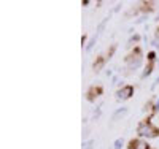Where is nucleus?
Wrapping results in <instances>:
<instances>
[{
    "label": "nucleus",
    "instance_id": "1",
    "mask_svg": "<svg viewBox=\"0 0 159 149\" xmlns=\"http://www.w3.org/2000/svg\"><path fill=\"white\" fill-rule=\"evenodd\" d=\"M137 135L139 138H156L159 137V127H154L150 119H143L137 125Z\"/></svg>",
    "mask_w": 159,
    "mask_h": 149
},
{
    "label": "nucleus",
    "instance_id": "2",
    "mask_svg": "<svg viewBox=\"0 0 159 149\" xmlns=\"http://www.w3.org/2000/svg\"><path fill=\"white\" fill-rule=\"evenodd\" d=\"M124 62H126V65H127V70H137V68H140V65H142V62H143V54H142V49L139 48V46H135L134 48V51H132L129 56L124 59Z\"/></svg>",
    "mask_w": 159,
    "mask_h": 149
},
{
    "label": "nucleus",
    "instance_id": "3",
    "mask_svg": "<svg viewBox=\"0 0 159 149\" xmlns=\"http://www.w3.org/2000/svg\"><path fill=\"white\" fill-rule=\"evenodd\" d=\"M134 95V86L130 84H124L123 87H119L116 90V100L118 102H126Z\"/></svg>",
    "mask_w": 159,
    "mask_h": 149
},
{
    "label": "nucleus",
    "instance_id": "4",
    "mask_svg": "<svg viewBox=\"0 0 159 149\" xmlns=\"http://www.w3.org/2000/svg\"><path fill=\"white\" fill-rule=\"evenodd\" d=\"M102 92H103V89H102L100 86H91V87L88 89V92H86L88 102H96V99H97L99 95H102Z\"/></svg>",
    "mask_w": 159,
    "mask_h": 149
},
{
    "label": "nucleus",
    "instance_id": "5",
    "mask_svg": "<svg viewBox=\"0 0 159 149\" xmlns=\"http://www.w3.org/2000/svg\"><path fill=\"white\" fill-rule=\"evenodd\" d=\"M127 149H151V146L140 138H134L127 143Z\"/></svg>",
    "mask_w": 159,
    "mask_h": 149
},
{
    "label": "nucleus",
    "instance_id": "6",
    "mask_svg": "<svg viewBox=\"0 0 159 149\" xmlns=\"http://www.w3.org/2000/svg\"><path fill=\"white\" fill-rule=\"evenodd\" d=\"M105 62H107V57H105V56H99V57H96L94 64H92V68H94L96 73H99V72L103 68V67H105Z\"/></svg>",
    "mask_w": 159,
    "mask_h": 149
},
{
    "label": "nucleus",
    "instance_id": "7",
    "mask_svg": "<svg viewBox=\"0 0 159 149\" xmlns=\"http://www.w3.org/2000/svg\"><path fill=\"white\" fill-rule=\"evenodd\" d=\"M126 114H127V108H126V106H123V108H119V110H116V111L113 113L111 121H118L119 117H123V116H126Z\"/></svg>",
    "mask_w": 159,
    "mask_h": 149
},
{
    "label": "nucleus",
    "instance_id": "8",
    "mask_svg": "<svg viewBox=\"0 0 159 149\" xmlns=\"http://www.w3.org/2000/svg\"><path fill=\"white\" fill-rule=\"evenodd\" d=\"M154 64L156 62H148V65L145 67V70H143V73H142V79H145V78H148L151 73H153V68H154Z\"/></svg>",
    "mask_w": 159,
    "mask_h": 149
},
{
    "label": "nucleus",
    "instance_id": "9",
    "mask_svg": "<svg viewBox=\"0 0 159 149\" xmlns=\"http://www.w3.org/2000/svg\"><path fill=\"white\" fill-rule=\"evenodd\" d=\"M142 7H140V11H143V13H150V11H153L154 10V2H142L140 3Z\"/></svg>",
    "mask_w": 159,
    "mask_h": 149
},
{
    "label": "nucleus",
    "instance_id": "10",
    "mask_svg": "<svg viewBox=\"0 0 159 149\" xmlns=\"http://www.w3.org/2000/svg\"><path fill=\"white\" fill-rule=\"evenodd\" d=\"M97 38H99V35H97V33L91 37V40L88 42V45L84 46V51H86V52H91V49L94 48V45H96V42H97Z\"/></svg>",
    "mask_w": 159,
    "mask_h": 149
},
{
    "label": "nucleus",
    "instance_id": "11",
    "mask_svg": "<svg viewBox=\"0 0 159 149\" xmlns=\"http://www.w3.org/2000/svg\"><path fill=\"white\" fill-rule=\"evenodd\" d=\"M140 42V35L139 33H135V35H132L130 38H129V42H127V46L130 48V46H134V45H137Z\"/></svg>",
    "mask_w": 159,
    "mask_h": 149
},
{
    "label": "nucleus",
    "instance_id": "12",
    "mask_svg": "<svg viewBox=\"0 0 159 149\" xmlns=\"http://www.w3.org/2000/svg\"><path fill=\"white\" fill-rule=\"evenodd\" d=\"M124 147V140L123 138H116L113 141V149H123Z\"/></svg>",
    "mask_w": 159,
    "mask_h": 149
},
{
    "label": "nucleus",
    "instance_id": "13",
    "mask_svg": "<svg viewBox=\"0 0 159 149\" xmlns=\"http://www.w3.org/2000/svg\"><path fill=\"white\" fill-rule=\"evenodd\" d=\"M108 19H110L108 16H107V18H103V21H102V22L99 24V27H97V35H100V33L103 32V29H105V25H107V22H108Z\"/></svg>",
    "mask_w": 159,
    "mask_h": 149
},
{
    "label": "nucleus",
    "instance_id": "14",
    "mask_svg": "<svg viewBox=\"0 0 159 149\" xmlns=\"http://www.w3.org/2000/svg\"><path fill=\"white\" fill-rule=\"evenodd\" d=\"M92 146H94V140H86V141H83L81 149H92Z\"/></svg>",
    "mask_w": 159,
    "mask_h": 149
},
{
    "label": "nucleus",
    "instance_id": "15",
    "mask_svg": "<svg viewBox=\"0 0 159 149\" xmlns=\"http://www.w3.org/2000/svg\"><path fill=\"white\" fill-rule=\"evenodd\" d=\"M115 51H116V45H111V46H110V51L107 52V56H105V57H107V60L111 59V56L115 54Z\"/></svg>",
    "mask_w": 159,
    "mask_h": 149
},
{
    "label": "nucleus",
    "instance_id": "16",
    "mask_svg": "<svg viewBox=\"0 0 159 149\" xmlns=\"http://www.w3.org/2000/svg\"><path fill=\"white\" fill-rule=\"evenodd\" d=\"M147 60H148V62H156V52H154V51H150V52H148Z\"/></svg>",
    "mask_w": 159,
    "mask_h": 149
},
{
    "label": "nucleus",
    "instance_id": "17",
    "mask_svg": "<svg viewBox=\"0 0 159 149\" xmlns=\"http://www.w3.org/2000/svg\"><path fill=\"white\" fill-rule=\"evenodd\" d=\"M100 114H102V110H100V108H97V110L94 111V114H92V116H94V121H96V119H99V117H100Z\"/></svg>",
    "mask_w": 159,
    "mask_h": 149
},
{
    "label": "nucleus",
    "instance_id": "18",
    "mask_svg": "<svg viewBox=\"0 0 159 149\" xmlns=\"http://www.w3.org/2000/svg\"><path fill=\"white\" fill-rule=\"evenodd\" d=\"M159 111V100H156V103H154V106H153V114H156Z\"/></svg>",
    "mask_w": 159,
    "mask_h": 149
},
{
    "label": "nucleus",
    "instance_id": "19",
    "mask_svg": "<svg viewBox=\"0 0 159 149\" xmlns=\"http://www.w3.org/2000/svg\"><path fill=\"white\" fill-rule=\"evenodd\" d=\"M150 108H151V102L145 103V106H143V111H150Z\"/></svg>",
    "mask_w": 159,
    "mask_h": 149
},
{
    "label": "nucleus",
    "instance_id": "20",
    "mask_svg": "<svg viewBox=\"0 0 159 149\" xmlns=\"http://www.w3.org/2000/svg\"><path fill=\"white\" fill-rule=\"evenodd\" d=\"M81 5H83V7H88V5H89V0H83Z\"/></svg>",
    "mask_w": 159,
    "mask_h": 149
},
{
    "label": "nucleus",
    "instance_id": "21",
    "mask_svg": "<svg viewBox=\"0 0 159 149\" xmlns=\"http://www.w3.org/2000/svg\"><path fill=\"white\" fill-rule=\"evenodd\" d=\"M154 38H157V40H159V25H157V30H156V37H154Z\"/></svg>",
    "mask_w": 159,
    "mask_h": 149
},
{
    "label": "nucleus",
    "instance_id": "22",
    "mask_svg": "<svg viewBox=\"0 0 159 149\" xmlns=\"http://www.w3.org/2000/svg\"><path fill=\"white\" fill-rule=\"evenodd\" d=\"M157 21H159V15H157Z\"/></svg>",
    "mask_w": 159,
    "mask_h": 149
},
{
    "label": "nucleus",
    "instance_id": "23",
    "mask_svg": "<svg viewBox=\"0 0 159 149\" xmlns=\"http://www.w3.org/2000/svg\"><path fill=\"white\" fill-rule=\"evenodd\" d=\"M157 62H159V59H157Z\"/></svg>",
    "mask_w": 159,
    "mask_h": 149
}]
</instances>
